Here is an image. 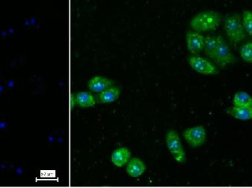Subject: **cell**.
Wrapping results in <instances>:
<instances>
[{
	"label": "cell",
	"mask_w": 252,
	"mask_h": 188,
	"mask_svg": "<svg viewBox=\"0 0 252 188\" xmlns=\"http://www.w3.org/2000/svg\"><path fill=\"white\" fill-rule=\"evenodd\" d=\"M221 20L222 16L217 11H203L191 19L189 25L193 31L206 32L218 28Z\"/></svg>",
	"instance_id": "1"
},
{
	"label": "cell",
	"mask_w": 252,
	"mask_h": 188,
	"mask_svg": "<svg viewBox=\"0 0 252 188\" xmlns=\"http://www.w3.org/2000/svg\"><path fill=\"white\" fill-rule=\"evenodd\" d=\"M224 28L228 39L238 44L246 38V32L242 21V17L237 13L227 14L224 20Z\"/></svg>",
	"instance_id": "2"
},
{
	"label": "cell",
	"mask_w": 252,
	"mask_h": 188,
	"mask_svg": "<svg viewBox=\"0 0 252 188\" xmlns=\"http://www.w3.org/2000/svg\"><path fill=\"white\" fill-rule=\"evenodd\" d=\"M213 61L221 67L233 64L235 61V57L230 51L228 44L221 36H217V48Z\"/></svg>",
	"instance_id": "3"
},
{
	"label": "cell",
	"mask_w": 252,
	"mask_h": 188,
	"mask_svg": "<svg viewBox=\"0 0 252 188\" xmlns=\"http://www.w3.org/2000/svg\"><path fill=\"white\" fill-rule=\"evenodd\" d=\"M165 140H166L168 150L174 159L178 163H184L187 159H186L185 152L178 133L174 131H169L166 134Z\"/></svg>",
	"instance_id": "4"
},
{
	"label": "cell",
	"mask_w": 252,
	"mask_h": 188,
	"mask_svg": "<svg viewBox=\"0 0 252 188\" xmlns=\"http://www.w3.org/2000/svg\"><path fill=\"white\" fill-rule=\"evenodd\" d=\"M184 137L190 146L198 148L204 144L207 133L203 126H195L186 130L184 133Z\"/></svg>",
	"instance_id": "5"
},
{
	"label": "cell",
	"mask_w": 252,
	"mask_h": 188,
	"mask_svg": "<svg viewBox=\"0 0 252 188\" xmlns=\"http://www.w3.org/2000/svg\"><path fill=\"white\" fill-rule=\"evenodd\" d=\"M190 67L197 73L204 75H215L217 69L213 63L199 56H191L189 59Z\"/></svg>",
	"instance_id": "6"
},
{
	"label": "cell",
	"mask_w": 252,
	"mask_h": 188,
	"mask_svg": "<svg viewBox=\"0 0 252 188\" xmlns=\"http://www.w3.org/2000/svg\"><path fill=\"white\" fill-rule=\"evenodd\" d=\"M186 37L187 48L191 54H198L204 50L205 37H204L201 33L195 31H188Z\"/></svg>",
	"instance_id": "7"
},
{
	"label": "cell",
	"mask_w": 252,
	"mask_h": 188,
	"mask_svg": "<svg viewBox=\"0 0 252 188\" xmlns=\"http://www.w3.org/2000/svg\"><path fill=\"white\" fill-rule=\"evenodd\" d=\"M145 171V165L141 159L133 158L128 162L126 173L131 177H139Z\"/></svg>",
	"instance_id": "8"
},
{
	"label": "cell",
	"mask_w": 252,
	"mask_h": 188,
	"mask_svg": "<svg viewBox=\"0 0 252 188\" xmlns=\"http://www.w3.org/2000/svg\"><path fill=\"white\" fill-rule=\"evenodd\" d=\"M131 153L126 148H119L115 149L112 155V161L119 167L125 166L130 159Z\"/></svg>",
	"instance_id": "9"
},
{
	"label": "cell",
	"mask_w": 252,
	"mask_h": 188,
	"mask_svg": "<svg viewBox=\"0 0 252 188\" xmlns=\"http://www.w3.org/2000/svg\"><path fill=\"white\" fill-rule=\"evenodd\" d=\"M227 114L237 120L246 121L252 120V107H234L227 110Z\"/></svg>",
	"instance_id": "10"
},
{
	"label": "cell",
	"mask_w": 252,
	"mask_h": 188,
	"mask_svg": "<svg viewBox=\"0 0 252 188\" xmlns=\"http://www.w3.org/2000/svg\"><path fill=\"white\" fill-rule=\"evenodd\" d=\"M110 81L101 77H95L89 81V87L94 92H102L110 85Z\"/></svg>",
	"instance_id": "11"
},
{
	"label": "cell",
	"mask_w": 252,
	"mask_h": 188,
	"mask_svg": "<svg viewBox=\"0 0 252 188\" xmlns=\"http://www.w3.org/2000/svg\"><path fill=\"white\" fill-rule=\"evenodd\" d=\"M233 105L235 107H252V97L246 92H237L234 95Z\"/></svg>",
	"instance_id": "12"
},
{
	"label": "cell",
	"mask_w": 252,
	"mask_h": 188,
	"mask_svg": "<svg viewBox=\"0 0 252 188\" xmlns=\"http://www.w3.org/2000/svg\"><path fill=\"white\" fill-rule=\"evenodd\" d=\"M217 48V37L208 35L205 37L204 50L206 54L212 60L215 58L216 51Z\"/></svg>",
	"instance_id": "13"
},
{
	"label": "cell",
	"mask_w": 252,
	"mask_h": 188,
	"mask_svg": "<svg viewBox=\"0 0 252 188\" xmlns=\"http://www.w3.org/2000/svg\"><path fill=\"white\" fill-rule=\"evenodd\" d=\"M120 95V90L118 87L104 90L101 92L100 95V102L103 103H111L118 100Z\"/></svg>",
	"instance_id": "14"
},
{
	"label": "cell",
	"mask_w": 252,
	"mask_h": 188,
	"mask_svg": "<svg viewBox=\"0 0 252 188\" xmlns=\"http://www.w3.org/2000/svg\"><path fill=\"white\" fill-rule=\"evenodd\" d=\"M76 103L81 107H92L95 105L93 96L89 92H80L76 94Z\"/></svg>",
	"instance_id": "15"
},
{
	"label": "cell",
	"mask_w": 252,
	"mask_h": 188,
	"mask_svg": "<svg viewBox=\"0 0 252 188\" xmlns=\"http://www.w3.org/2000/svg\"><path fill=\"white\" fill-rule=\"evenodd\" d=\"M242 21L245 31L252 37V11L249 10L243 11Z\"/></svg>",
	"instance_id": "16"
},
{
	"label": "cell",
	"mask_w": 252,
	"mask_h": 188,
	"mask_svg": "<svg viewBox=\"0 0 252 188\" xmlns=\"http://www.w3.org/2000/svg\"><path fill=\"white\" fill-rule=\"evenodd\" d=\"M242 59L249 64H252V41L246 43L240 49Z\"/></svg>",
	"instance_id": "17"
}]
</instances>
